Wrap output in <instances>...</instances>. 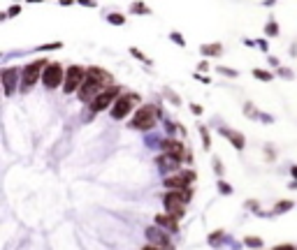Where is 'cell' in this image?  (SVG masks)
Returning <instances> with one entry per match:
<instances>
[{
    "label": "cell",
    "instance_id": "1",
    "mask_svg": "<svg viewBox=\"0 0 297 250\" xmlns=\"http://www.w3.org/2000/svg\"><path fill=\"white\" fill-rule=\"evenodd\" d=\"M190 188L186 190H167L163 197V204H165V213L174 215L176 220H181L183 213H186V204L190 202Z\"/></svg>",
    "mask_w": 297,
    "mask_h": 250
},
{
    "label": "cell",
    "instance_id": "2",
    "mask_svg": "<svg viewBox=\"0 0 297 250\" xmlns=\"http://www.w3.org/2000/svg\"><path fill=\"white\" fill-rule=\"evenodd\" d=\"M86 77H88V70L81 65H70L65 70V83H63V93L65 95H72V93H77L79 88H81V83L86 81Z\"/></svg>",
    "mask_w": 297,
    "mask_h": 250
},
{
    "label": "cell",
    "instance_id": "3",
    "mask_svg": "<svg viewBox=\"0 0 297 250\" xmlns=\"http://www.w3.org/2000/svg\"><path fill=\"white\" fill-rule=\"evenodd\" d=\"M47 65H49V60L40 58V60H35V63H31V65L24 67V72H21V90H24V93L35 86L37 79H42V72H44V67Z\"/></svg>",
    "mask_w": 297,
    "mask_h": 250
},
{
    "label": "cell",
    "instance_id": "4",
    "mask_svg": "<svg viewBox=\"0 0 297 250\" xmlns=\"http://www.w3.org/2000/svg\"><path fill=\"white\" fill-rule=\"evenodd\" d=\"M121 97V88L119 86H110V88H105L103 93H97L91 102V111L97 113V111H105V109L114 107V102Z\"/></svg>",
    "mask_w": 297,
    "mask_h": 250
},
{
    "label": "cell",
    "instance_id": "5",
    "mask_svg": "<svg viewBox=\"0 0 297 250\" xmlns=\"http://www.w3.org/2000/svg\"><path fill=\"white\" fill-rule=\"evenodd\" d=\"M42 83L49 90H56L58 86L65 83V70H63L61 63H49L42 72Z\"/></svg>",
    "mask_w": 297,
    "mask_h": 250
},
{
    "label": "cell",
    "instance_id": "6",
    "mask_svg": "<svg viewBox=\"0 0 297 250\" xmlns=\"http://www.w3.org/2000/svg\"><path fill=\"white\" fill-rule=\"evenodd\" d=\"M153 125H156V109L153 107H140L130 120L133 130H151Z\"/></svg>",
    "mask_w": 297,
    "mask_h": 250
},
{
    "label": "cell",
    "instance_id": "7",
    "mask_svg": "<svg viewBox=\"0 0 297 250\" xmlns=\"http://www.w3.org/2000/svg\"><path fill=\"white\" fill-rule=\"evenodd\" d=\"M135 102H137V95H121L119 100L114 102V107H112V118H114V120H123L128 113L133 111Z\"/></svg>",
    "mask_w": 297,
    "mask_h": 250
},
{
    "label": "cell",
    "instance_id": "8",
    "mask_svg": "<svg viewBox=\"0 0 297 250\" xmlns=\"http://www.w3.org/2000/svg\"><path fill=\"white\" fill-rule=\"evenodd\" d=\"M97 93H103V83L93 77H86V81L81 83V88L77 90V97L81 102H93V97H95Z\"/></svg>",
    "mask_w": 297,
    "mask_h": 250
},
{
    "label": "cell",
    "instance_id": "9",
    "mask_svg": "<svg viewBox=\"0 0 297 250\" xmlns=\"http://www.w3.org/2000/svg\"><path fill=\"white\" fill-rule=\"evenodd\" d=\"M163 153L174 155L176 160H183V158H186V146H183L179 139H165L163 142Z\"/></svg>",
    "mask_w": 297,
    "mask_h": 250
},
{
    "label": "cell",
    "instance_id": "10",
    "mask_svg": "<svg viewBox=\"0 0 297 250\" xmlns=\"http://www.w3.org/2000/svg\"><path fill=\"white\" fill-rule=\"evenodd\" d=\"M3 83H5L7 95H12L14 88H19V70L17 67H7V70H3Z\"/></svg>",
    "mask_w": 297,
    "mask_h": 250
},
{
    "label": "cell",
    "instance_id": "11",
    "mask_svg": "<svg viewBox=\"0 0 297 250\" xmlns=\"http://www.w3.org/2000/svg\"><path fill=\"white\" fill-rule=\"evenodd\" d=\"M146 236H149V241H153V245H158V248H170V236H167V232H160V227H151V229H146Z\"/></svg>",
    "mask_w": 297,
    "mask_h": 250
},
{
    "label": "cell",
    "instance_id": "12",
    "mask_svg": "<svg viewBox=\"0 0 297 250\" xmlns=\"http://www.w3.org/2000/svg\"><path fill=\"white\" fill-rule=\"evenodd\" d=\"M156 225L163 227V229H167V232H179V220H176L174 215H170V213L156 215Z\"/></svg>",
    "mask_w": 297,
    "mask_h": 250
},
{
    "label": "cell",
    "instance_id": "13",
    "mask_svg": "<svg viewBox=\"0 0 297 250\" xmlns=\"http://www.w3.org/2000/svg\"><path fill=\"white\" fill-rule=\"evenodd\" d=\"M163 183H165L167 190H186L188 185H190L186 179H183V174H179V176H167Z\"/></svg>",
    "mask_w": 297,
    "mask_h": 250
},
{
    "label": "cell",
    "instance_id": "14",
    "mask_svg": "<svg viewBox=\"0 0 297 250\" xmlns=\"http://www.w3.org/2000/svg\"><path fill=\"white\" fill-rule=\"evenodd\" d=\"M88 77H93V79H97V81L103 83V86H112V81H114V79H112V74L107 70H103V67H88Z\"/></svg>",
    "mask_w": 297,
    "mask_h": 250
},
{
    "label": "cell",
    "instance_id": "15",
    "mask_svg": "<svg viewBox=\"0 0 297 250\" xmlns=\"http://www.w3.org/2000/svg\"><path fill=\"white\" fill-rule=\"evenodd\" d=\"M221 135L230 139V144L235 146L237 151H242V149H244V144H246L244 135H239V132H235V130H228V128H221Z\"/></svg>",
    "mask_w": 297,
    "mask_h": 250
},
{
    "label": "cell",
    "instance_id": "16",
    "mask_svg": "<svg viewBox=\"0 0 297 250\" xmlns=\"http://www.w3.org/2000/svg\"><path fill=\"white\" fill-rule=\"evenodd\" d=\"M158 165H160V169H167V172H174V169H179V162L181 160H176L174 155H167V153H163L160 158H158Z\"/></svg>",
    "mask_w": 297,
    "mask_h": 250
},
{
    "label": "cell",
    "instance_id": "17",
    "mask_svg": "<svg viewBox=\"0 0 297 250\" xmlns=\"http://www.w3.org/2000/svg\"><path fill=\"white\" fill-rule=\"evenodd\" d=\"M221 51H223V44H221V42H212V44H202L200 47V54L205 56V58H209V56H219Z\"/></svg>",
    "mask_w": 297,
    "mask_h": 250
},
{
    "label": "cell",
    "instance_id": "18",
    "mask_svg": "<svg viewBox=\"0 0 297 250\" xmlns=\"http://www.w3.org/2000/svg\"><path fill=\"white\" fill-rule=\"evenodd\" d=\"M130 14H140V17H149L151 14V7L144 5L142 0H135L133 5H130Z\"/></svg>",
    "mask_w": 297,
    "mask_h": 250
},
{
    "label": "cell",
    "instance_id": "19",
    "mask_svg": "<svg viewBox=\"0 0 297 250\" xmlns=\"http://www.w3.org/2000/svg\"><path fill=\"white\" fill-rule=\"evenodd\" d=\"M107 21H110L112 26H123L126 24V17L119 14V12H112V14H107Z\"/></svg>",
    "mask_w": 297,
    "mask_h": 250
},
{
    "label": "cell",
    "instance_id": "20",
    "mask_svg": "<svg viewBox=\"0 0 297 250\" xmlns=\"http://www.w3.org/2000/svg\"><path fill=\"white\" fill-rule=\"evenodd\" d=\"M265 33H267L269 37H276V35H279V24H276V21H267Z\"/></svg>",
    "mask_w": 297,
    "mask_h": 250
},
{
    "label": "cell",
    "instance_id": "21",
    "mask_svg": "<svg viewBox=\"0 0 297 250\" xmlns=\"http://www.w3.org/2000/svg\"><path fill=\"white\" fill-rule=\"evenodd\" d=\"M21 12H24V7H21V5H12V7H10V10H7V12H5V14H3V19H12V17H19V14H21Z\"/></svg>",
    "mask_w": 297,
    "mask_h": 250
},
{
    "label": "cell",
    "instance_id": "22",
    "mask_svg": "<svg viewBox=\"0 0 297 250\" xmlns=\"http://www.w3.org/2000/svg\"><path fill=\"white\" fill-rule=\"evenodd\" d=\"M292 202H276L274 204V213H283V211H290Z\"/></svg>",
    "mask_w": 297,
    "mask_h": 250
},
{
    "label": "cell",
    "instance_id": "23",
    "mask_svg": "<svg viewBox=\"0 0 297 250\" xmlns=\"http://www.w3.org/2000/svg\"><path fill=\"white\" fill-rule=\"evenodd\" d=\"M244 243L249 245V248H262V238H258V236H249V238H244Z\"/></svg>",
    "mask_w": 297,
    "mask_h": 250
},
{
    "label": "cell",
    "instance_id": "24",
    "mask_svg": "<svg viewBox=\"0 0 297 250\" xmlns=\"http://www.w3.org/2000/svg\"><path fill=\"white\" fill-rule=\"evenodd\" d=\"M253 77L260 79V81H272V74H269V72H262V70H253Z\"/></svg>",
    "mask_w": 297,
    "mask_h": 250
},
{
    "label": "cell",
    "instance_id": "25",
    "mask_svg": "<svg viewBox=\"0 0 297 250\" xmlns=\"http://www.w3.org/2000/svg\"><path fill=\"white\" fill-rule=\"evenodd\" d=\"M200 137H202V142H205V149H209V146H212V139H209V130H207L205 125L200 128Z\"/></svg>",
    "mask_w": 297,
    "mask_h": 250
},
{
    "label": "cell",
    "instance_id": "26",
    "mask_svg": "<svg viewBox=\"0 0 297 250\" xmlns=\"http://www.w3.org/2000/svg\"><path fill=\"white\" fill-rule=\"evenodd\" d=\"M130 54H133V56H135V58H137V60H144V63H151V60L146 58V56L142 54V51H140V49H137V47H130Z\"/></svg>",
    "mask_w": 297,
    "mask_h": 250
},
{
    "label": "cell",
    "instance_id": "27",
    "mask_svg": "<svg viewBox=\"0 0 297 250\" xmlns=\"http://www.w3.org/2000/svg\"><path fill=\"white\" fill-rule=\"evenodd\" d=\"M170 40H172V42H176V44H179V47H186V40H183V37L179 35V33H176V30H174V33H170Z\"/></svg>",
    "mask_w": 297,
    "mask_h": 250
},
{
    "label": "cell",
    "instance_id": "28",
    "mask_svg": "<svg viewBox=\"0 0 297 250\" xmlns=\"http://www.w3.org/2000/svg\"><path fill=\"white\" fill-rule=\"evenodd\" d=\"M219 72H221V74H225V77H237V72L232 70V67H223V65H221Z\"/></svg>",
    "mask_w": 297,
    "mask_h": 250
},
{
    "label": "cell",
    "instance_id": "29",
    "mask_svg": "<svg viewBox=\"0 0 297 250\" xmlns=\"http://www.w3.org/2000/svg\"><path fill=\"white\" fill-rule=\"evenodd\" d=\"M181 174H183V179H186L188 183H193L195 181V172H190V169H188V172H181Z\"/></svg>",
    "mask_w": 297,
    "mask_h": 250
},
{
    "label": "cell",
    "instance_id": "30",
    "mask_svg": "<svg viewBox=\"0 0 297 250\" xmlns=\"http://www.w3.org/2000/svg\"><path fill=\"white\" fill-rule=\"evenodd\" d=\"M77 3H79V5H84V7H95L97 5L95 0H77Z\"/></svg>",
    "mask_w": 297,
    "mask_h": 250
},
{
    "label": "cell",
    "instance_id": "31",
    "mask_svg": "<svg viewBox=\"0 0 297 250\" xmlns=\"http://www.w3.org/2000/svg\"><path fill=\"white\" fill-rule=\"evenodd\" d=\"M221 236H225V234H223V232H214L209 241H212V243H219V238H221Z\"/></svg>",
    "mask_w": 297,
    "mask_h": 250
},
{
    "label": "cell",
    "instance_id": "32",
    "mask_svg": "<svg viewBox=\"0 0 297 250\" xmlns=\"http://www.w3.org/2000/svg\"><path fill=\"white\" fill-rule=\"evenodd\" d=\"M219 190H221V192H232V188H230L228 183H223V181H221V183H219Z\"/></svg>",
    "mask_w": 297,
    "mask_h": 250
},
{
    "label": "cell",
    "instance_id": "33",
    "mask_svg": "<svg viewBox=\"0 0 297 250\" xmlns=\"http://www.w3.org/2000/svg\"><path fill=\"white\" fill-rule=\"evenodd\" d=\"M165 95L170 97V100H172V102H174V104H179V97H176V95H174V93H172V90H165Z\"/></svg>",
    "mask_w": 297,
    "mask_h": 250
},
{
    "label": "cell",
    "instance_id": "34",
    "mask_svg": "<svg viewBox=\"0 0 297 250\" xmlns=\"http://www.w3.org/2000/svg\"><path fill=\"white\" fill-rule=\"evenodd\" d=\"M190 111H193L195 116H200V113H202V107H200V104H190Z\"/></svg>",
    "mask_w": 297,
    "mask_h": 250
},
{
    "label": "cell",
    "instance_id": "35",
    "mask_svg": "<svg viewBox=\"0 0 297 250\" xmlns=\"http://www.w3.org/2000/svg\"><path fill=\"white\" fill-rule=\"evenodd\" d=\"M214 169H216V174H221V172H223V167H221V160H219V158L214 160Z\"/></svg>",
    "mask_w": 297,
    "mask_h": 250
},
{
    "label": "cell",
    "instance_id": "36",
    "mask_svg": "<svg viewBox=\"0 0 297 250\" xmlns=\"http://www.w3.org/2000/svg\"><path fill=\"white\" fill-rule=\"evenodd\" d=\"M77 0H58V5H63V7H70V5H74Z\"/></svg>",
    "mask_w": 297,
    "mask_h": 250
},
{
    "label": "cell",
    "instance_id": "37",
    "mask_svg": "<svg viewBox=\"0 0 297 250\" xmlns=\"http://www.w3.org/2000/svg\"><path fill=\"white\" fill-rule=\"evenodd\" d=\"M274 250H295V248H292L290 243H283V245H276V248H274Z\"/></svg>",
    "mask_w": 297,
    "mask_h": 250
},
{
    "label": "cell",
    "instance_id": "38",
    "mask_svg": "<svg viewBox=\"0 0 297 250\" xmlns=\"http://www.w3.org/2000/svg\"><path fill=\"white\" fill-rule=\"evenodd\" d=\"M142 250H165V248H158V245H153V243H149V245H144Z\"/></svg>",
    "mask_w": 297,
    "mask_h": 250
},
{
    "label": "cell",
    "instance_id": "39",
    "mask_svg": "<svg viewBox=\"0 0 297 250\" xmlns=\"http://www.w3.org/2000/svg\"><path fill=\"white\" fill-rule=\"evenodd\" d=\"M197 70H209V63H207V60H202L200 65H197Z\"/></svg>",
    "mask_w": 297,
    "mask_h": 250
},
{
    "label": "cell",
    "instance_id": "40",
    "mask_svg": "<svg viewBox=\"0 0 297 250\" xmlns=\"http://www.w3.org/2000/svg\"><path fill=\"white\" fill-rule=\"evenodd\" d=\"M292 176H295V179H297V167H292Z\"/></svg>",
    "mask_w": 297,
    "mask_h": 250
},
{
    "label": "cell",
    "instance_id": "41",
    "mask_svg": "<svg viewBox=\"0 0 297 250\" xmlns=\"http://www.w3.org/2000/svg\"><path fill=\"white\" fill-rule=\"evenodd\" d=\"M28 3H44V0H28Z\"/></svg>",
    "mask_w": 297,
    "mask_h": 250
}]
</instances>
